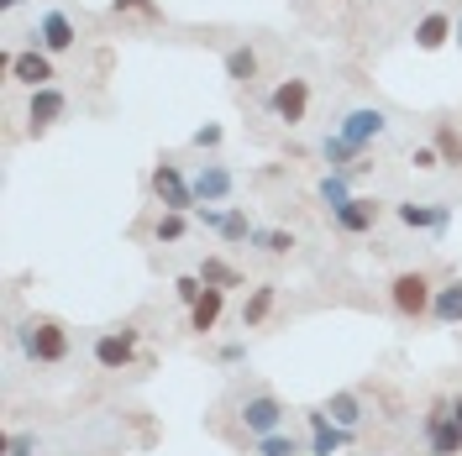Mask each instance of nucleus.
<instances>
[{"mask_svg":"<svg viewBox=\"0 0 462 456\" xmlns=\"http://www.w3.org/2000/svg\"><path fill=\"white\" fill-rule=\"evenodd\" d=\"M16 346H22V357L37 362V368H58L69 357V331L58 325L53 315H27L16 325Z\"/></svg>","mask_w":462,"mask_h":456,"instance_id":"obj_1","label":"nucleus"},{"mask_svg":"<svg viewBox=\"0 0 462 456\" xmlns=\"http://www.w3.org/2000/svg\"><path fill=\"white\" fill-rule=\"evenodd\" d=\"M331 132H337L346 147L368 152L374 142H383V137L394 132V121H389V111H383V105H346V111L331 121Z\"/></svg>","mask_w":462,"mask_h":456,"instance_id":"obj_2","label":"nucleus"},{"mask_svg":"<svg viewBox=\"0 0 462 456\" xmlns=\"http://www.w3.org/2000/svg\"><path fill=\"white\" fill-rule=\"evenodd\" d=\"M236 420H242V430L258 441V435H279V430L289 425V409H284L279 394H268V388H263V394H247V399H242Z\"/></svg>","mask_w":462,"mask_h":456,"instance_id":"obj_3","label":"nucleus"},{"mask_svg":"<svg viewBox=\"0 0 462 456\" xmlns=\"http://www.w3.org/2000/svg\"><path fill=\"white\" fill-rule=\"evenodd\" d=\"M147 184H152V200L163 205V210H173V215H189V210H200V200H195V184L173 169V163H158Z\"/></svg>","mask_w":462,"mask_h":456,"instance_id":"obj_4","label":"nucleus"},{"mask_svg":"<svg viewBox=\"0 0 462 456\" xmlns=\"http://www.w3.org/2000/svg\"><path fill=\"white\" fill-rule=\"evenodd\" d=\"M431 299H436V284L426 273H400L389 284V305L404 315V320H426L431 315Z\"/></svg>","mask_w":462,"mask_h":456,"instance_id":"obj_5","label":"nucleus"},{"mask_svg":"<svg viewBox=\"0 0 462 456\" xmlns=\"http://www.w3.org/2000/svg\"><path fill=\"white\" fill-rule=\"evenodd\" d=\"M137 342H143V336H137L132 325L100 331V336H95V346H89V351H95V368H100V372H121V368H132V362H137Z\"/></svg>","mask_w":462,"mask_h":456,"instance_id":"obj_6","label":"nucleus"},{"mask_svg":"<svg viewBox=\"0 0 462 456\" xmlns=\"http://www.w3.org/2000/svg\"><path fill=\"white\" fill-rule=\"evenodd\" d=\"M32 48H42V53H53V58H63V53H74V42H79V27H74V16L69 11H42L37 16V27H32Z\"/></svg>","mask_w":462,"mask_h":456,"instance_id":"obj_7","label":"nucleus"},{"mask_svg":"<svg viewBox=\"0 0 462 456\" xmlns=\"http://www.w3.org/2000/svg\"><path fill=\"white\" fill-rule=\"evenodd\" d=\"M426 446H431V456H462V425L452 420L447 399H436L426 409Z\"/></svg>","mask_w":462,"mask_h":456,"instance_id":"obj_8","label":"nucleus"},{"mask_svg":"<svg viewBox=\"0 0 462 456\" xmlns=\"http://www.w3.org/2000/svg\"><path fill=\"white\" fill-rule=\"evenodd\" d=\"M268 111L279 115L284 126H300V121L310 115V79L289 74L284 85H273V95H268Z\"/></svg>","mask_w":462,"mask_h":456,"instance_id":"obj_9","label":"nucleus"},{"mask_svg":"<svg viewBox=\"0 0 462 456\" xmlns=\"http://www.w3.org/2000/svg\"><path fill=\"white\" fill-rule=\"evenodd\" d=\"M189 184H195V200H200V205H221V200L236 195V173H231L226 163H216V158H205Z\"/></svg>","mask_w":462,"mask_h":456,"instance_id":"obj_10","label":"nucleus"},{"mask_svg":"<svg viewBox=\"0 0 462 456\" xmlns=\"http://www.w3.org/2000/svg\"><path fill=\"white\" fill-rule=\"evenodd\" d=\"M378 215H383V205H378L374 195H352V200L331 215V226L342 231V236H368V231L378 226Z\"/></svg>","mask_w":462,"mask_h":456,"instance_id":"obj_11","label":"nucleus"},{"mask_svg":"<svg viewBox=\"0 0 462 456\" xmlns=\"http://www.w3.org/2000/svg\"><path fill=\"white\" fill-rule=\"evenodd\" d=\"M11 79H16V85H27V95H32V89H48V85L58 79L53 53H42V48L16 53V58H11Z\"/></svg>","mask_w":462,"mask_h":456,"instance_id":"obj_12","label":"nucleus"},{"mask_svg":"<svg viewBox=\"0 0 462 456\" xmlns=\"http://www.w3.org/2000/svg\"><path fill=\"white\" fill-rule=\"evenodd\" d=\"M69 115V95L58 85H48V89H32L27 95V126L32 132H48V126H58Z\"/></svg>","mask_w":462,"mask_h":456,"instance_id":"obj_13","label":"nucleus"},{"mask_svg":"<svg viewBox=\"0 0 462 456\" xmlns=\"http://www.w3.org/2000/svg\"><path fill=\"white\" fill-rule=\"evenodd\" d=\"M394 215H400V226H404V231H431V236H441V231H447V221H452V205L404 200V205H394Z\"/></svg>","mask_w":462,"mask_h":456,"instance_id":"obj_14","label":"nucleus"},{"mask_svg":"<svg viewBox=\"0 0 462 456\" xmlns=\"http://www.w3.org/2000/svg\"><path fill=\"white\" fill-rule=\"evenodd\" d=\"M346 446H352V430L337 425L326 409H316V415H310V456H337V451H346Z\"/></svg>","mask_w":462,"mask_h":456,"instance_id":"obj_15","label":"nucleus"},{"mask_svg":"<svg viewBox=\"0 0 462 456\" xmlns=\"http://www.w3.org/2000/svg\"><path fill=\"white\" fill-rule=\"evenodd\" d=\"M452 16H447V11H426V16H420V22H415V48H420V53H441V48H447V42H452Z\"/></svg>","mask_w":462,"mask_h":456,"instance_id":"obj_16","label":"nucleus"},{"mask_svg":"<svg viewBox=\"0 0 462 456\" xmlns=\"http://www.w3.org/2000/svg\"><path fill=\"white\" fill-rule=\"evenodd\" d=\"M320 158L331 163V173H363V169H368V163H363V152H357V147H346L337 132H326V137H320Z\"/></svg>","mask_w":462,"mask_h":456,"instance_id":"obj_17","label":"nucleus"},{"mask_svg":"<svg viewBox=\"0 0 462 456\" xmlns=\"http://www.w3.org/2000/svg\"><path fill=\"white\" fill-rule=\"evenodd\" d=\"M431 320H436V325H462V278H452V284L436 288Z\"/></svg>","mask_w":462,"mask_h":456,"instance_id":"obj_18","label":"nucleus"},{"mask_svg":"<svg viewBox=\"0 0 462 456\" xmlns=\"http://www.w3.org/2000/svg\"><path fill=\"white\" fill-rule=\"evenodd\" d=\"M221 68H226V79H236V85L258 79V48H253V42H236V48H226Z\"/></svg>","mask_w":462,"mask_h":456,"instance_id":"obj_19","label":"nucleus"},{"mask_svg":"<svg viewBox=\"0 0 462 456\" xmlns=\"http://www.w3.org/2000/svg\"><path fill=\"white\" fill-rule=\"evenodd\" d=\"M221 310H226V288H205V299L189 310V331H216Z\"/></svg>","mask_w":462,"mask_h":456,"instance_id":"obj_20","label":"nucleus"},{"mask_svg":"<svg viewBox=\"0 0 462 456\" xmlns=\"http://www.w3.org/2000/svg\"><path fill=\"white\" fill-rule=\"evenodd\" d=\"M320 409H326L337 425H346V430L363 425V399H357V394H346V388H342V394H331V399L320 404Z\"/></svg>","mask_w":462,"mask_h":456,"instance_id":"obj_21","label":"nucleus"},{"mask_svg":"<svg viewBox=\"0 0 462 456\" xmlns=\"http://www.w3.org/2000/svg\"><path fill=\"white\" fill-rule=\"evenodd\" d=\"M273 294H279V284H258L253 294H247V305H242V331H253V325H263V320H268V310H273Z\"/></svg>","mask_w":462,"mask_h":456,"instance_id":"obj_22","label":"nucleus"},{"mask_svg":"<svg viewBox=\"0 0 462 456\" xmlns=\"http://www.w3.org/2000/svg\"><path fill=\"white\" fill-rule=\"evenodd\" d=\"M247 247H258V252H268V257H289V247H294V231H268V226H253Z\"/></svg>","mask_w":462,"mask_h":456,"instance_id":"obj_23","label":"nucleus"},{"mask_svg":"<svg viewBox=\"0 0 462 456\" xmlns=\"http://www.w3.org/2000/svg\"><path fill=\"white\" fill-rule=\"evenodd\" d=\"M310 446H300L289 430H279V435H258L253 441V456H305Z\"/></svg>","mask_w":462,"mask_h":456,"instance_id":"obj_24","label":"nucleus"},{"mask_svg":"<svg viewBox=\"0 0 462 456\" xmlns=\"http://www.w3.org/2000/svg\"><path fill=\"white\" fill-rule=\"evenodd\" d=\"M200 278H205V288H242V273H236L231 262H221V257H205Z\"/></svg>","mask_w":462,"mask_h":456,"instance_id":"obj_25","label":"nucleus"},{"mask_svg":"<svg viewBox=\"0 0 462 456\" xmlns=\"http://www.w3.org/2000/svg\"><path fill=\"white\" fill-rule=\"evenodd\" d=\"M346 178H352V173H326V178H320V200H326V210H331V215L352 200V184H346Z\"/></svg>","mask_w":462,"mask_h":456,"instance_id":"obj_26","label":"nucleus"},{"mask_svg":"<svg viewBox=\"0 0 462 456\" xmlns=\"http://www.w3.org/2000/svg\"><path fill=\"white\" fill-rule=\"evenodd\" d=\"M221 236H226V242H247V236H253V221H247V210H242V205H226Z\"/></svg>","mask_w":462,"mask_h":456,"instance_id":"obj_27","label":"nucleus"},{"mask_svg":"<svg viewBox=\"0 0 462 456\" xmlns=\"http://www.w3.org/2000/svg\"><path fill=\"white\" fill-rule=\"evenodd\" d=\"M173 294H179V305H189V310H195V305L205 299V278H200V273H179V278H173Z\"/></svg>","mask_w":462,"mask_h":456,"instance_id":"obj_28","label":"nucleus"},{"mask_svg":"<svg viewBox=\"0 0 462 456\" xmlns=\"http://www.w3.org/2000/svg\"><path fill=\"white\" fill-rule=\"evenodd\" d=\"M436 152H441V163L462 169V137L452 132V126H436Z\"/></svg>","mask_w":462,"mask_h":456,"instance_id":"obj_29","label":"nucleus"},{"mask_svg":"<svg viewBox=\"0 0 462 456\" xmlns=\"http://www.w3.org/2000/svg\"><path fill=\"white\" fill-rule=\"evenodd\" d=\"M184 231H189V226H184V215H173V210H163V215H158V226H152V236H158V242H169V247H173V242H184Z\"/></svg>","mask_w":462,"mask_h":456,"instance_id":"obj_30","label":"nucleus"},{"mask_svg":"<svg viewBox=\"0 0 462 456\" xmlns=\"http://www.w3.org/2000/svg\"><path fill=\"white\" fill-rule=\"evenodd\" d=\"M221 137H226V132H221L216 121H205V126H195V137H189V142L200 147V152H216V147H221Z\"/></svg>","mask_w":462,"mask_h":456,"instance_id":"obj_31","label":"nucleus"},{"mask_svg":"<svg viewBox=\"0 0 462 456\" xmlns=\"http://www.w3.org/2000/svg\"><path fill=\"white\" fill-rule=\"evenodd\" d=\"M410 163H415L420 173H436V169H441V152H436V147H415V152H410Z\"/></svg>","mask_w":462,"mask_h":456,"instance_id":"obj_32","label":"nucleus"},{"mask_svg":"<svg viewBox=\"0 0 462 456\" xmlns=\"http://www.w3.org/2000/svg\"><path fill=\"white\" fill-rule=\"evenodd\" d=\"M5 456H37V435H5Z\"/></svg>","mask_w":462,"mask_h":456,"instance_id":"obj_33","label":"nucleus"},{"mask_svg":"<svg viewBox=\"0 0 462 456\" xmlns=\"http://www.w3.org/2000/svg\"><path fill=\"white\" fill-rule=\"evenodd\" d=\"M195 215H200V226H205V231H216V236H221V221H226V210H221V205H200Z\"/></svg>","mask_w":462,"mask_h":456,"instance_id":"obj_34","label":"nucleus"},{"mask_svg":"<svg viewBox=\"0 0 462 456\" xmlns=\"http://www.w3.org/2000/svg\"><path fill=\"white\" fill-rule=\"evenodd\" d=\"M216 357H221L226 368H236V362L247 357V342H226V346H221V351H216Z\"/></svg>","mask_w":462,"mask_h":456,"instance_id":"obj_35","label":"nucleus"},{"mask_svg":"<svg viewBox=\"0 0 462 456\" xmlns=\"http://www.w3.org/2000/svg\"><path fill=\"white\" fill-rule=\"evenodd\" d=\"M121 11H143V16H158V5H152V0H116V16H121Z\"/></svg>","mask_w":462,"mask_h":456,"instance_id":"obj_36","label":"nucleus"},{"mask_svg":"<svg viewBox=\"0 0 462 456\" xmlns=\"http://www.w3.org/2000/svg\"><path fill=\"white\" fill-rule=\"evenodd\" d=\"M16 5H22V0H0V11H16Z\"/></svg>","mask_w":462,"mask_h":456,"instance_id":"obj_37","label":"nucleus"},{"mask_svg":"<svg viewBox=\"0 0 462 456\" xmlns=\"http://www.w3.org/2000/svg\"><path fill=\"white\" fill-rule=\"evenodd\" d=\"M457 48H462V5H457Z\"/></svg>","mask_w":462,"mask_h":456,"instance_id":"obj_38","label":"nucleus"}]
</instances>
